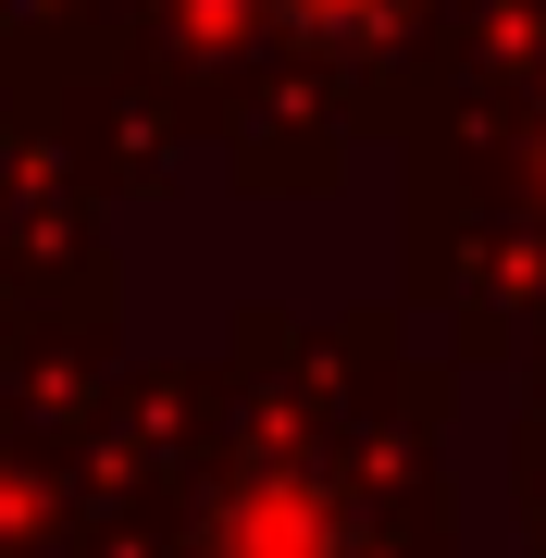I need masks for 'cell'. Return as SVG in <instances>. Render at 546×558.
<instances>
[{
  "label": "cell",
  "instance_id": "6da1fadb",
  "mask_svg": "<svg viewBox=\"0 0 546 558\" xmlns=\"http://www.w3.org/2000/svg\"><path fill=\"white\" fill-rule=\"evenodd\" d=\"M286 13H311V25H348V13H385V0H286Z\"/></svg>",
  "mask_w": 546,
  "mask_h": 558
}]
</instances>
